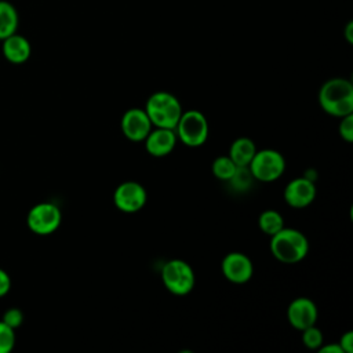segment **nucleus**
<instances>
[{
  "label": "nucleus",
  "instance_id": "nucleus-11",
  "mask_svg": "<svg viewBox=\"0 0 353 353\" xmlns=\"http://www.w3.org/2000/svg\"><path fill=\"white\" fill-rule=\"evenodd\" d=\"M319 317L316 303L307 296H298L292 299L287 307V320L298 331L314 325Z\"/></svg>",
  "mask_w": 353,
  "mask_h": 353
},
{
  "label": "nucleus",
  "instance_id": "nucleus-5",
  "mask_svg": "<svg viewBox=\"0 0 353 353\" xmlns=\"http://www.w3.org/2000/svg\"><path fill=\"white\" fill-rule=\"evenodd\" d=\"M160 277L165 290L176 296L188 295L196 283L193 268L183 259L167 261L161 268Z\"/></svg>",
  "mask_w": 353,
  "mask_h": 353
},
{
  "label": "nucleus",
  "instance_id": "nucleus-8",
  "mask_svg": "<svg viewBox=\"0 0 353 353\" xmlns=\"http://www.w3.org/2000/svg\"><path fill=\"white\" fill-rule=\"evenodd\" d=\"M146 201V189L135 181H124L113 192V203L116 208L125 214H135L141 211Z\"/></svg>",
  "mask_w": 353,
  "mask_h": 353
},
{
  "label": "nucleus",
  "instance_id": "nucleus-14",
  "mask_svg": "<svg viewBox=\"0 0 353 353\" xmlns=\"http://www.w3.org/2000/svg\"><path fill=\"white\" fill-rule=\"evenodd\" d=\"M1 41H3L1 51H3L4 58L8 62L19 65V63H23L29 59L30 52H32V47H30V43L26 37L14 33V34L6 37Z\"/></svg>",
  "mask_w": 353,
  "mask_h": 353
},
{
  "label": "nucleus",
  "instance_id": "nucleus-22",
  "mask_svg": "<svg viewBox=\"0 0 353 353\" xmlns=\"http://www.w3.org/2000/svg\"><path fill=\"white\" fill-rule=\"evenodd\" d=\"M338 132L345 142H347V143L353 142V113L341 117V121L338 125Z\"/></svg>",
  "mask_w": 353,
  "mask_h": 353
},
{
  "label": "nucleus",
  "instance_id": "nucleus-4",
  "mask_svg": "<svg viewBox=\"0 0 353 353\" xmlns=\"http://www.w3.org/2000/svg\"><path fill=\"white\" fill-rule=\"evenodd\" d=\"M174 130L178 141L188 148H199L204 145L210 135L207 117L196 109L182 112Z\"/></svg>",
  "mask_w": 353,
  "mask_h": 353
},
{
  "label": "nucleus",
  "instance_id": "nucleus-21",
  "mask_svg": "<svg viewBox=\"0 0 353 353\" xmlns=\"http://www.w3.org/2000/svg\"><path fill=\"white\" fill-rule=\"evenodd\" d=\"M15 346V330L0 320V353H10Z\"/></svg>",
  "mask_w": 353,
  "mask_h": 353
},
{
  "label": "nucleus",
  "instance_id": "nucleus-25",
  "mask_svg": "<svg viewBox=\"0 0 353 353\" xmlns=\"http://www.w3.org/2000/svg\"><path fill=\"white\" fill-rule=\"evenodd\" d=\"M11 288V279L8 273L0 268V298L7 295Z\"/></svg>",
  "mask_w": 353,
  "mask_h": 353
},
{
  "label": "nucleus",
  "instance_id": "nucleus-2",
  "mask_svg": "<svg viewBox=\"0 0 353 353\" xmlns=\"http://www.w3.org/2000/svg\"><path fill=\"white\" fill-rule=\"evenodd\" d=\"M270 252L283 263H298L309 254V240L301 230L284 226L270 236Z\"/></svg>",
  "mask_w": 353,
  "mask_h": 353
},
{
  "label": "nucleus",
  "instance_id": "nucleus-26",
  "mask_svg": "<svg viewBox=\"0 0 353 353\" xmlns=\"http://www.w3.org/2000/svg\"><path fill=\"white\" fill-rule=\"evenodd\" d=\"M319 353H343L339 343H331V345H321L319 349Z\"/></svg>",
  "mask_w": 353,
  "mask_h": 353
},
{
  "label": "nucleus",
  "instance_id": "nucleus-17",
  "mask_svg": "<svg viewBox=\"0 0 353 353\" xmlns=\"http://www.w3.org/2000/svg\"><path fill=\"white\" fill-rule=\"evenodd\" d=\"M258 226L262 233L268 236H273L284 228V219L279 211L265 210L263 212H261L258 218Z\"/></svg>",
  "mask_w": 353,
  "mask_h": 353
},
{
  "label": "nucleus",
  "instance_id": "nucleus-6",
  "mask_svg": "<svg viewBox=\"0 0 353 353\" xmlns=\"http://www.w3.org/2000/svg\"><path fill=\"white\" fill-rule=\"evenodd\" d=\"M248 168L255 181L273 182L284 174L285 159L276 149H261L254 154Z\"/></svg>",
  "mask_w": 353,
  "mask_h": 353
},
{
  "label": "nucleus",
  "instance_id": "nucleus-13",
  "mask_svg": "<svg viewBox=\"0 0 353 353\" xmlns=\"http://www.w3.org/2000/svg\"><path fill=\"white\" fill-rule=\"evenodd\" d=\"M178 138L175 130L154 127L143 139L146 152L153 157H165L176 146Z\"/></svg>",
  "mask_w": 353,
  "mask_h": 353
},
{
  "label": "nucleus",
  "instance_id": "nucleus-10",
  "mask_svg": "<svg viewBox=\"0 0 353 353\" xmlns=\"http://www.w3.org/2000/svg\"><path fill=\"white\" fill-rule=\"evenodd\" d=\"M123 135L131 142H143L153 124L142 108H131L125 110L120 120Z\"/></svg>",
  "mask_w": 353,
  "mask_h": 353
},
{
  "label": "nucleus",
  "instance_id": "nucleus-7",
  "mask_svg": "<svg viewBox=\"0 0 353 353\" xmlns=\"http://www.w3.org/2000/svg\"><path fill=\"white\" fill-rule=\"evenodd\" d=\"M62 221V212L54 203H39L33 205L26 216L28 228L39 236H48L54 233Z\"/></svg>",
  "mask_w": 353,
  "mask_h": 353
},
{
  "label": "nucleus",
  "instance_id": "nucleus-15",
  "mask_svg": "<svg viewBox=\"0 0 353 353\" xmlns=\"http://www.w3.org/2000/svg\"><path fill=\"white\" fill-rule=\"evenodd\" d=\"M256 150V145L251 138L240 137L232 142L228 156L237 167H247Z\"/></svg>",
  "mask_w": 353,
  "mask_h": 353
},
{
  "label": "nucleus",
  "instance_id": "nucleus-3",
  "mask_svg": "<svg viewBox=\"0 0 353 353\" xmlns=\"http://www.w3.org/2000/svg\"><path fill=\"white\" fill-rule=\"evenodd\" d=\"M145 112L148 113L153 127L171 128L174 130L182 114V105L179 99L167 91L153 92L145 105Z\"/></svg>",
  "mask_w": 353,
  "mask_h": 353
},
{
  "label": "nucleus",
  "instance_id": "nucleus-24",
  "mask_svg": "<svg viewBox=\"0 0 353 353\" xmlns=\"http://www.w3.org/2000/svg\"><path fill=\"white\" fill-rule=\"evenodd\" d=\"M339 346L342 347L343 353H352L353 352V331H346L341 339H339Z\"/></svg>",
  "mask_w": 353,
  "mask_h": 353
},
{
  "label": "nucleus",
  "instance_id": "nucleus-9",
  "mask_svg": "<svg viewBox=\"0 0 353 353\" xmlns=\"http://www.w3.org/2000/svg\"><path fill=\"white\" fill-rule=\"evenodd\" d=\"M221 272L228 281L233 284H244L254 276V263L244 252L232 251L222 258Z\"/></svg>",
  "mask_w": 353,
  "mask_h": 353
},
{
  "label": "nucleus",
  "instance_id": "nucleus-19",
  "mask_svg": "<svg viewBox=\"0 0 353 353\" xmlns=\"http://www.w3.org/2000/svg\"><path fill=\"white\" fill-rule=\"evenodd\" d=\"M252 181H254V176H252V174H251V171L247 165V167H237L233 176L228 182L232 185L233 189H236L239 192H243V190H247L251 186Z\"/></svg>",
  "mask_w": 353,
  "mask_h": 353
},
{
  "label": "nucleus",
  "instance_id": "nucleus-20",
  "mask_svg": "<svg viewBox=\"0 0 353 353\" xmlns=\"http://www.w3.org/2000/svg\"><path fill=\"white\" fill-rule=\"evenodd\" d=\"M302 342L307 349L317 350L324 343V336L321 330L317 328L316 324L302 330Z\"/></svg>",
  "mask_w": 353,
  "mask_h": 353
},
{
  "label": "nucleus",
  "instance_id": "nucleus-23",
  "mask_svg": "<svg viewBox=\"0 0 353 353\" xmlns=\"http://www.w3.org/2000/svg\"><path fill=\"white\" fill-rule=\"evenodd\" d=\"M7 325H10L11 328H18L22 321H23V314L18 307H10L8 310L4 312L3 319H1Z\"/></svg>",
  "mask_w": 353,
  "mask_h": 353
},
{
  "label": "nucleus",
  "instance_id": "nucleus-18",
  "mask_svg": "<svg viewBox=\"0 0 353 353\" xmlns=\"http://www.w3.org/2000/svg\"><path fill=\"white\" fill-rule=\"evenodd\" d=\"M236 168L237 165L233 163V160L228 154L216 157L211 165L214 176L222 182H228L233 176Z\"/></svg>",
  "mask_w": 353,
  "mask_h": 353
},
{
  "label": "nucleus",
  "instance_id": "nucleus-16",
  "mask_svg": "<svg viewBox=\"0 0 353 353\" xmlns=\"http://www.w3.org/2000/svg\"><path fill=\"white\" fill-rule=\"evenodd\" d=\"M18 23L19 17L15 7L6 0H0V40L17 33Z\"/></svg>",
  "mask_w": 353,
  "mask_h": 353
},
{
  "label": "nucleus",
  "instance_id": "nucleus-27",
  "mask_svg": "<svg viewBox=\"0 0 353 353\" xmlns=\"http://www.w3.org/2000/svg\"><path fill=\"white\" fill-rule=\"evenodd\" d=\"M345 37L349 44L353 43V22L352 21H349L347 25L345 26Z\"/></svg>",
  "mask_w": 353,
  "mask_h": 353
},
{
  "label": "nucleus",
  "instance_id": "nucleus-1",
  "mask_svg": "<svg viewBox=\"0 0 353 353\" xmlns=\"http://www.w3.org/2000/svg\"><path fill=\"white\" fill-rule=\"evenodd\" d=\"M320 108L330 116L343 117L353 113V84L342 77L327 80L319 91Z\"/></svg>",
  "mask_w": 353,
  "mask_h": 353
},
{
  "label": "nucleus",
  "instance_id": "nucleus-12",
  "mask_svg": "<svg viewBox=\"0 0 353 353\" xmlns=\"http://www.w3.org/2000/svg\"><path fill=\"white\" fill-rule=\"evenodd\" d=\"M284 201L292 208H305L310 205L316 197V185L307 176L291 179L283 192Z\"/></svg>",
  "mask_w": 353,
  "mask_h": 353
}]
</instances>
